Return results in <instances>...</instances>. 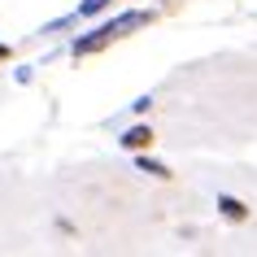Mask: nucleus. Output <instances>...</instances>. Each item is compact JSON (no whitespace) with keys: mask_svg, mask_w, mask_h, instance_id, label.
<instances>
[{"mask_svg":"<svg viewBox=\"0 0 257 257\" xmlns=\"http://www.w3.org/2000/svg\"><path fill=\"white\" fill-rule=\"evenodd\" d=\"M149 22H153V14H149V9H131V14H118L113 22L96 27L92 35L74 40V57H92V53H100V48H109L113 40H122L126 31H140V27H149Z\"/></svg>","mask_w":257,"mask_h":257,"instance_id":"f257e3e1","label":"nucleus"},{"mask_svg":"<svg viewBox=\"0 0 257 257\" xmlns=\"http://www.w3.org/2000/svg\"><path fill=\"white\" fill-rule=\"evenodd\" d=\"M109 5H113V0H83V5H79V9H74L70 18H61V22H53V31H57V27H70V22H79V18H96L100 9H109Z\"/></svg>","mask_w":257,"mask_h":257,"instance_id":"f03ea898","label":"nucleus"},{"mask_svg":"<svg viewBox=\"0 0 257 257\" xmlns=\"http://www.w3.org/2000/svg\"><path fill=\"white\" fill-rule=\"evenodd\" d=\"M149 144H153V131H149V126H131V131L122 136V149H136V153H144Z\"/></svg>","mask_w":257,"mask_h":257,"instance_id":"7ed1b4c3","label":"nucleus"},{"mask_svg":"<svg viewBox=\"0 0 257 257\" xmlns=\"http://www.w3.org/2000/svg\"><path fill=\"white\" fill-rule=\"evenodd\" d=\"M218 209H222V218H231V222H244V218H248V205L235 201V196H218Z\"/></svg>","mask_w":257,"mask_h":257,"instance_id":"20e7f679","label":"nucleus"},{"mask_svg":"<svg viewBox=\"0 0 257 257\" xmlns=\"http://www.w3.org/2000/svg\"><path fill=\"white\" fill-rule=\"evenodd\" d=\"M140 170H144V175H153V179H170V166L149 162V157H140Z\"/></svg>","mask_w":257,"mask_h":257,"instance_id":"39448f33","label":"nucleus"},{"mask_svg":"<svg viewBox=\"0 0 257 257\" xmlns=\"http://www.w3.org/2000/svg\"><path fill=\"white\" fill-rule=\"evenodd\" d=\"M131 109H136V113H149V109H153V96H140V100H136Z\"/></svg>","mask_w":257,"mask_h":257,"instance_id":"423d86ee","label":"nucleus"},{"mask_svg":"<svg viewBox=\"0 0 257 257\" xmlns=\"http://www.w3.org/2000/svg\"><path fill=\"white\" fill-rule=\"evenodd\" d=\"M9 57H14V48H9V44H0V61H9Z\"/></svg>","mask_w":257,"mask_h":257,"instance_id":"0eeeda50","label":"nucleus"}]
</instances>
